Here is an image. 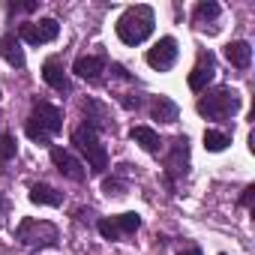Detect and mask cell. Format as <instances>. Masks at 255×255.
<instances>
[{
    "label": "cell",
    "instance_id": "7c38bea8",
    "mask_svg": "<svg viewBox=\"0 0 255 255\" xmlns=\"http://www.w3.org/2000/svg\"><path fill=\"white\" fill-rule=\"evenodd\" d=\"M42 78H45V84H48L51 90H57V93H72V81L66 78L63 63H60L57 57H48V60L42 63Z\"/></svg>",
    "mask_w": 255,
    "mask_h": 255
},
{
    "label": "cell",
    "instance_id": "d6986e66",
    "mask_svg": "<svg viewBox=\"0 0 255 255\" xmlns=\"http://www.w3.org/2000/svg\"><path fill=\"white\" fill-rule=\"evenodd\" d=\"M84 117H87V123H84V126H90L93 132L99 129V126H105V120H108L105 108H102L99 102H93V99H87V102H84Z\"/></svg>",
    "mask_w": 255,
    "mask_h": 255
},
{
    "label": "cell",
    "instance_id": "7a4b0ae2",
    "mask_svg": "<svg viewBox=\"0 0 255 255\" xmlns=\"http://www.w3.org/2000/svg\"><path fill=\"white\" fill-rule=\"evenodd\" d=\"M240 111V93L234 87H213L198 99V114L207 120H228Z\"/></svg>",
    "mask_w": 255,
    "mask_h": 255
},
{
    "label": "cell",
    "instance_id": "83f0119b",
    "mask_svg": "<svg viewBox=\"0 0 255 255\" xmlns=\"http://www.w3.org/2000/svg\"><path fill=\"white\" fill-rule=\"evenodd\" d=\"M6 207H9V201H6V195H3V192H0V219L6 216Z\"/></svg>",
    "mask_w": 255,
    "mask_h": 255
},
{
    "label": "cell",
    "instance_id": "44dd1931",
    "mask_svg": "<svg viewBox=\"0 0 255 255\" xmlns=\"http://www.w3.org/2000/svg\"><path fill=\"white\" fill-rule=\"evenodd\" d=\"M219 12H222V9H219V3L207 0V3H198V6H195V12H192V15H195V21L201 24V21H216V18H219Z\"/></svg>",
    "mask_w": 255,
    "mask_h": 255
},
{
    "label": "cell",
    "instance_id": "2e32d148",
    "mask_svg": "<svg viewBox=\"0 0 255 255\" xmlns=\"http://www.w3.org/2000/svg\"><path fill=\"white\" fill-rule=\"evenodd\" d=\"M225 57H228V63H231V66L246 69V66L252 63V45H249V42H243V39H234V42H228V45H225Z\"/></svg>",
    "mask_w": 255,
    "mask_h": 255
},
{
    "label": "cell",
    "instance_id": "ffe728a7",
    "mask_svg": "<svg viewBox=\"0 0 255 255\" xmlns=\"http://www.w3.org/2000/svg\"><path fill=\"white\" fill-rule=\"evenodd\" d=\"M231 144V138L225 135V132H219V129H207L204 132V147L210 150V153H219V150H225Z\"/></svg>",
    "mask_w": 255,
    "mask_h": 255
},
{
    "label": "cell",
    "instance_id": "277c9868",
    "mask_svg": "<svg viewBox=\"0 0 255 255\" xmlns=\"http://www.w3.org/2000/svg\"><path fill=\"white\" fill-rule=\"evenodd\" d=\"M15 237L30 246V249H45V246H54L57 243V228L51 222H39V219H24L15 231Z\"/></svg>",
    "mask_w": 255,
    "mask_h": 255
},
{
    "label": "cell",
    "instance_id": "d4e9b609",
    "mask_svg": "<svg viewBox=\"0 0 255 255\" xmlns=\"http://www.w3.org/2000/svg\"><path fill=\"white\" fill-rule=\"evenodd\" d=\"M39 3H36V0H30V3H12L9 9H15V12H33Z\"/></svg>",
    "mask_w": 255,
    "mask_h": 255
},
{
    "label": "cell",
    "instance_id": "30bf717a",
    "mask_svg": "<svg viewBox=\"0 0 255 255\" xmlns=\"http://www.w3.org/2000/svg\"><path fill=\"white\" fill-rule=\"evenodd\" d=\"M51 162L57 165V171H60L63 177H69V180H75V183H81V180L87 177V168H84L69 150H63V147H54V150H51Z\"/></svg>",
    "mask_w": 255,
    "mask_h": 255
},
{
    "label": "cell",
    "instance_id": "f1b7e54d",
    "mask_svg": "<svg viewBox=\"0 0 255 255\" xmlns=\"http://www.w3.org/2000/svg\"><path fill=\"white\" fill-rule=\"evenodd\" d=\"M180 255H201V249H198V246H192V249H183Z\"/></svg>",
    "mask_w": 255,
    "mask_h": 255
},
{
    "label": "cell",
    "instance_id": "ac0fdd59",
    "mask_svg": "<svg viewBox=\"0 0 255 255\" xmlns=\"http://www.w3.org/2000/svg\"><path fill=\"white\" fill-rule=\"evenodd\" d=\"M129 135H132V141L141 144V150H147V153H159V147H162L156 129H150V126H135Z\"/></svg>",
    "mask_w": 255,
    "mask_h": 255
},
{
    "label": "cell",
    "instance_id": "3957f363",
    "mask_svg": "<svg viewBox=\"0 0 255 255\" xmlns=\"http://www.w3.org/2000/svg\"><path fill=\"white\" fill-rule=\"evenodd\" d=\"M72 144L87 156V168H90V171L102 174V171L108 168V150L99 144V135L90 129V126H78V129L72 132Z\"/></svg>",
    "mask_w": 255,
    "mask_h": 255
},
{
    "label": "cell",
    "instance_id": "4316f807",
    "mask_svg": "<svg viewBox=\"0 0 255 255\" xmlns=\"http://www.w3.org/2000/svg\"><path fill=\"white\" fill-rule=\"evenodd\" d=\"M252 192H255L252 186H246V189H243V195H240V204H243V207H249V204H252Z\"/></svg>",
    "mask_w": 255,
    "mask_h": 255
},
{
    "label": "cell",
    "instance_id": "603a6c76",
    "mask_svg": "<svg viewBox=\"0 0 255 255\" xmlns=\"http://www.w3.org/2000/svg\"><path fill=\"white\" fill-rule=\"evenodd\" d=\"M102 192H105V195H123V192H126V180H123L120 174H111V177L102 180Z\"/></svg>",
    "mask_w": 255,
    "mask_h": 255
},
{
    "label": "cell",
    "instance_id": "5bb4252c",
    "mask_svg": "<svg viewBox=\"0 0 255 255\" xmlns=\"http://www.w3.org/2000/svg\"><path fill=\"white\" fill-rule=\"evenodd\" d=\"M0 57H3L9 66H15V69L24 66V51H21V42H18L15 33H3V36H0Z\"/></svg>",
    "mask_w": 255,
    "mask_h": 255
},
{
    "label": "cell",
    "instance_id": "7402d4cb",
    "mask_svg": "<svg viewBox=\"0 0 255 255\" xmlns=\"http://www.w3.org/2000/svg\"><path fill=\"white\" fill-rule=\"evenodd\" d=\"M15 150H18L15 138H12L9 132H0V162H9V159H15Z\"/></svg>",
    "mask_w": 255,
    "mask_h": 255
},
{
    "label": "cell",
    "instance_id": "4fadbf2b",
    "mask_svg": "<svg viewBox=\"0 0 255 255\" xmlns=\"http://www.w3.org/2000/svg\"><path fill=\"white\" fill-rule=\"evenodd\" d=\"M75 75L84 78V81H99L102 72H105V57H96V54H87V57H78L75 60Z\"/></svg>",
    "mask_w": 255,
    "mask_h": 255
},
{
    "label": "cell",
    "instance_id": "9c48e42d",
    "mask_svg": "<svg viewBox=\"0 0 255 255\" xmlns=\"http://www.w3.org/2000/svg\"><path fill=\"white\" fill-rule=\"evenodd\" d=\"M165 168H168V180L183 177L189 171V138L186 135H177L171 141V153L165 159Z\"/></svg>",
    "mask_w": 255,
    "mask_h": 255
},
{
    "label": "cell",
    "instance_id": "e0dca14e",
    "mask_svg": "<svg viewBox=\"0 0 255 255\" xmlns=\"http://www.w3.org/2000/svg\"><path fill=\"white\" fill-rule=\"evenodd\" d=\"M30 201L33 204H45V207H57L63 201V195L54 186H48V183H33L30 186Z\"/></svg>",
    "mask_w": 255,
    "mask_h": 255
},
{
    "label": "cell",
    "instance_id": "52a82bcc",
    "mask_svg": "<svg viewBox=\"0 0 255 255\" xmlns=\"http://www.w3.org/2000/svg\"><path fill=\"white\" fill-rule=\"evenodd\" d=\"M144 60H147V66H153V69H159V72L171 69L174 60H177V39H174V36L156 39L153 48H147V57H144Z\"/></svg>",
    "mask_w": 255,
    "mask_h": 255
},
{
    "label": "cell",
    "instance_id": "484cf974",
    "mask_svg": "<svg viewBox=\"0 0 255 255\" xmlns=\"http://www.w3.org/2000/svg\"><path fill=\"white\" fill-rule=\"evenodd\" d=\"M111 72H114L117 78H132L129 72H126V66H120V63H111Z\"/></svg>",
    "mask_w": 255,
    "mask_h": 255
},
{
    "label": "cell",
    "instance_id": "5b68a950",
    "mask_svg": "<svg viewBox=\"0 0 255 255\" xmlns=\"http://www.w3.org/2000/svg\"><path fill=\"white\" fill-rule=\"evenodd\" d=\"M96 228L105 240H123V237H129L141 228V216L138 213H120V216H111V219H99Z\"/></svg>",
    "mask_w": 255,
    "mask_h": 255
},
{
    "label": "cell",
    "instance_id": "8fae6325",
    "mask_svg": "<svg viewBox=\"0 0 255 255\" xmlns=\"http://www.w3.org/2000/svg\"><path fill=\"white\" fill-rule=\"evenodd\" d=\"M213 78H216V60H213V54L207 51V54L198 57L195 69L189 72V87H192L195 93H201V90H207V84H210Z\"/></svg>",
    "mask_w": 255,
    "mask_h": 255
},
{
    "label": "cell",
    "instance_id": "9a60e30c",
    "mask_svg": "<svg viewBox=\"0 0 255 255\" xmlns=\"http://www.w3.org/2000/svg\"><path fill=\"white\" fill-rule=\"evenodd\" d=\"M150 114H153V120H159V123H174V120L180 117V108H177V102L168 99V96H153Z\"/></svg>",
    "mask_w": 255,
    "mask_h": 255
},
{
    "label": "cell",
    "instance_id": "cb8c5ba5",
    "mask_svg": "<svg viewBox=\"0 0 255 255\" xmlns=\"http://www.w3.org/2000/svg\"><path fill=\"white\" fill-rule=\"evenodd\" d=\"M24 132H27V138H30V141H36V144H48V138H51L48 132H42V129H39V126H36L33 120H27Z\"/></svg>",
    "mask_w": 255,
    "mask_h": 255
},
{
    "label": "cell",
    "instance_id": "ba28073f",
    "mask_svg": "<svg viewBox=\"0 0 255 255\" xmlns=\"http://www.w3.org/2000/svg\"><path fill=\"white\" fill-rule=\"evenodd\" d=\"M30 120L39 126L42 132H48V135H57L63 129V111L57 105H51V102H33Z\"/></svg>",
    "mask_w": 255,
    "mask_h": 255
},
{
    "label": "cell",
    "instance_id": "8992f818",
    "mask_svg": "<svg viewBox=\"0 0 255 255\" xmlns=\"http://www.w3.org/2000/svg\"><path fill=\"white\" fill-rule=\"evenodd\" d=\"M60 33V24L54 18H39V21H27L18 27V36L30 45H45V42H54Z\"/></svg>",
    "mask_w": 255,
    "mask_h": 255
},
{
    "label": "cell",
    "instance_id": "6da1fadb",
    "mask_svg": "<svg viewBox=\"0 0 255 255\" xmlns=\"http://www.w3.org/2000/svg\"><path fill=\"white\" fill-rule=\"evenodd\" d=\"M153 9L138 3V6H129L120 18H117V36L126 42V45H141L150 33H153Z\"/></svg>",
    "mask_w": 255,
    "mask_h": 255
}]
</instances>
